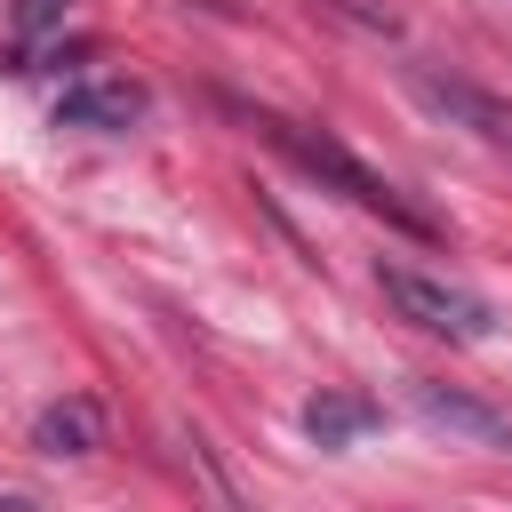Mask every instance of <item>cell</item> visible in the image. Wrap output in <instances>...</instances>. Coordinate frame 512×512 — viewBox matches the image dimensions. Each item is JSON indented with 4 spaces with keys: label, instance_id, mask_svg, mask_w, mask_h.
Masks as SVG:
<instances>
[{
    "label": "cell",
    "instance_id": "6da1fadb",
    "mask_svg": "<svg viewBox=\"0 0 512 512\" xmlns=\"http://www.w3.org/2000/svg\"><path fill=\"white\" fill-rule=\"evenodd\" d=\"M248 120H256V128H264V136H272V144H280V152H288V160H296L312 184L344 192L352 208L384 216V224H392V232H408V240H440V224H432L424 208H408V200H400V192H392V184H384V176H376V168H368L352 144H336L328 128H312V120H288V112H248Z\"/></svg>",
    "mask_w": 512,
    "mask_h": 512
},
{
    "label": "cell",
    "instance_id": "7a4b0ae2",
    "mask_svg": "<svg viewBox=\"0 0 512 512\" xmlns=\"http://www.w3.org/2000/svg\"><path fill=\"white\" fill-rule=\"evenodd\" d=\"M376 288H384V304L400 312V320H416L424 336H448V344H488L496 336V312H488V296H472V288H456L448 272H424V264H376Z\"/></svg>",
    "mask_w": 512,
    "mask_h": 512
},
{
    "label": "cell",
    "instance_id": "3957f363",
    "mask_svg": "<svg viewBox=\"0 0 512 512\" xmlns=\"http://www.w3.org/2000/svg\"><path fill=\"white\" fill-rule=\"evenodd\" d=\"M408 408H416L432 432L464 440V448L512 456V416H504V408H488V400H480V392H464V384H432V376H416V384H408Z\"/></svg>",
    "mask_w": 512,
    "mask_h": 512
},
{
    "label": "cell",
    "instance_id": "277c9868",
    "mask_svg": "<svg viewBox=\"0 0 512 512\" xmlns=\"http://www.w3.org/2000/svg\"><path fill=\"white\" fill-rule=\"evenodd\" d=\"M144 112H152V88L128 72H88L56 96V128H80V136H128Z\"/></svg>",
    "mask_w": 512,
    "mask_h": 512
},
{
    "label": "cell",
    "instance_id": "5b68a950",
    "mask_svg": "<svg viewBox=\"0 0 512 512\" xmlns=\"http://www.w3.org/2000/svg\"><path fill=\"white\" fill-rule=\"evenodd\" d=\"M408 88H416L440 120H456V128H472L480 144L512 152V104H504V96H488V88H472V80H456V72H432V64H416Z\"/></svg>",
    "mask_w": 512,
    "mask_h": 512
},
{
    "label": "cell",
    "instance_id": "8992f818",
    "mask_svg": "<svg viewBox=\"0 0 512 512\" xmlns=\"http://www.w3.org/2000/svg\"><path fill=\"white\" fill-rule=\"evenodd\" d=\"M32 448L40 456H96L104 448V408L96 400H48L40 416H32Z\"/></svg>",
    "mask_w": 512,
    "mask_h": 512
},
{
    "label": "cell",
    "instance_id": "52a82bcc",
    "mask_svg": "<svg viewBox=\"0 0 512 512\" xmlns=\"http://www.w3.org/2000/svg\"><path fill=\"white\" fill-rule=\"evenodd\" d=\"M376 400L368 392H312L304 400V432H312V448H352L360 432H376Z\"/></svg>",
    "mask_w": 512,
    "mask_h": 512
},
{
    "label": "cell",
    "instance_id": "ba28073f",
    "mask_svg": "<svg viewBox=\"0 0 512 512\" xmlns=\"http://www.w3.org/2000/svg\"><path fill=\"white\" fill-rule=\"evenodd\" d=\"M64 8H72V0H16V32L32 40V32H48V24H64Z\"/></svg>",
    "mask_w": 512,
    "mask_h": 512
}]
</instances>
